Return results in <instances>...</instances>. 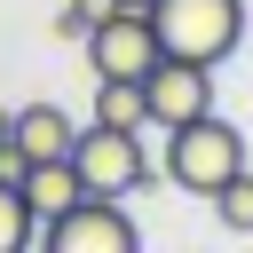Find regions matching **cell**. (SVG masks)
Wrapping results in <instances>:
<instances>
[{
	"label": "cell",
	"instance_id": "cell-14",
	"mask_svg": "<svg viewBox=\"0 0 253 253\" xmlns=\"http://www.w3.org/2000/svg\"><path fill=\"white\" fill-rule=\"evenodd\" d=\"M111 8H126V16H150V0H111Z\"/></svg>",
	"mask_w": 253,
	"mask_h": 253
},
{
	"label": "cell",
	"instance_id": "cell-4",
	"mask_svg": "<svg viewBox=\"0 0 253 253\" xmlns=\"http://www.w3.org/2000/svg\"><path fill=\"white\" fill-rule=\"evenodd\" d=\"M40 253H142V229L119 198H79L55 221H40Z\"/></svg>",
	"mask_w": 253,
	"mask_h": 253
},
{
	"label": "cell",
	"instance_id": "cell-15",
	"mask_svg": "<svg viewBox=\"0 0 253 253\" xmlns=\"http://www.w3.org/2000/svg\"><path fill=\"white\" fill-rule=\"evenodd\" d=\"M0 134H16V111H0Z\"/></svg>",
	"mask_w": 253,
	"mask_h": 253
},
{
	"label": "cell",
	"instance_id": "cell-1",
	"mask_svg": "<svg viewBox=\"0 0 253 253\" xmlns=\"http://www.w3.org/2000/svg\"><path fill=\"white\" fill-rule=\"evenodd\" d=\"M237 166H245V134H237L221 111H198V119L166 126V182H174V190L213 198Z\"/></svg>",
	"mask_w": 253,
	"mask_h": 253
},
{
	"label": "cell",
	"instance_id": "cell-9",
	"mask_svg": "<svg viewBox=\"0 0 253 253\" xmlns=\"http://www.w3.org/2000/svg\"><path fill=\"white\" fill-rule=\"evenodd\" d=\"M95 126H150L142 79H95Z\"/></svg>",
	"mask_w": 253,
	"mask_h": 253
},
{
	"label": "cell",
	"instance_id": "cell-6",
	"mask_svg": "<svg viewBox=\"0 0 253 253\" xmlns=\"http://www.w3.org/2000/svg\"><path fill=\"white\" fill-rule=\"evenodd\" d=\"M142 103H150V126H182V119L213 111V63L158 55V63L142 71Z\"/></svg>",
	"mask_w": 253,
	"mask_h": 253
},
{
	"label": "cell",
	"instance_id": "cell-11",
	"mask_svg": "<svg viewBox=\"0 0 253 253\" xmlns=\"http://www.w3.org/2000/svg\"><path fill=\"white\" fill-rule=\"evenodd\" d=\"M32 237H40V213L24 206L16 182H0V253H32Z\"/></svg>",
	"mask_w": 253,
	"mask_h": 253
},
{
	"label": "cell",
	"instance_id": "cell-12",
	"mask_svg": "<svg viewBox=\"0 0 253 253\" xmlns=\"http://www.w3.org/2000/svg\"><path fill=\"white\" fill-rule=\"evenodd\" d=\"M95 16H111V0H63L55 8V40H87Z\"/></svg>",
	"mask_w": 253,
	"mask_h": 253
},
{
	"label": "cell",
	"instance_id": "cell-3",
	"mask_svg": "<svg viewBox=\"0 0 253 253\" xmlns=\"http://www.w3.org/2000/svg\"><path fill=\"white\" fill-rule=\"evenodd\" d=\"M71 166L87 182V198H126L150 182V150H142V126H79L71 134Z\"/></svg>",
	"mask_w": 253,
	"mask_h": 253
},
{
	"label": "cell",
	"instance_id": "cell-8",
	"mask_svg": "<svg viewBox=\"0 0 253 253\" xmlns=\"http://www.w3.org/2000/svg\"><path fill=\"white\" fill-rule=\"evenodd\" d=\"M71 111L63 103H24L16 111V142H24V158H71Z\"/></svg>",
	"mask_w": 253,
	"mask_h": 253
},
{
	"label": "cell",
	"instance_id": "cell-5",
	"mask_svg": "<svg viewBox=\"0 0 253 253\" xmlns=\"http://www.w3.org/2000/svg\"><path fill=\"white\" fill-rule=\"evenodd\" d=\"M79 47H87V71H95V79H142V71L158 63V32H150V16H126V8L95 16V32H87Z\"/></svg>",
	"mask_w": 253,
	"mask_h": 253
},
{
	"label": "cell",
	"instance_id": "cell-7",
	"mask_svg": "<svg viewBox=\"0 0 253 253\" xmlns=\"http://www.w3.org/2000/svg\"><path fill=\"white\" fill-rule=\"evenodd\" d=\"M16 190H24V206H32L40 221H55L63 206H79V198H87V182H79V166H71V158H32Z\"/></svg>",
	"mask_w": 253,
	"mask_h": 253
},
{
	"label": "cell",
	"instance_id": "cell-2",
	"mask_svg": "<svg viewBox=\"0 0 253 253\" xmlns=\"http://www.w3.org/2000/svg\"><path fill=\"white\" fill-rule=\"evenodd\" d=\"M150 32H158V55L221 63L245 40V0H150Z\"/></svg>",
	"mask_w": 253,
	"mask_h": 253
},
{
	"label": "cell",
	"instance_id": "cell-10",
	"mask_svg": "<svg viewBox=\"0 0 253 253\" xmlns=\"http://www.w3.org/2000/svg\"><path fill=\"white\" fill-rule=\"evenodd\" d=\"M213 213H221L229 237H253V166H237V174L213 190Z\"/></svg>",
	"mask_w": 253,
	"mask_h": 253
},
{
	"label": "cell",
	"instance_id": "cell-13",
	"mask_svg": "<svg viewBox=\"0 0 253 253\" xmlns=\"http://www.w3.org/2000/svg\"><path fill=\"white\" fill-rule=\"evenodd\" d=\"M24 166H32V158H24V142H16V134H0V182H24Z\"/></svg>",
	"mask_w": 253,
	"mask_h": 253
}]
</instances>
